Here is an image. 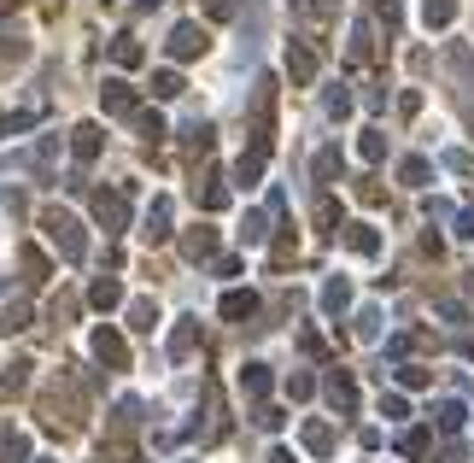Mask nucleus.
Listing matches in <instances>:
<instances>
[{"label":"nucleus","mask_w":474,"mask_h":463,"mask_svg":"<svg viewBox=\"0 0 474 463\" xmlns=\"http://www.w3.org/2000/svg\"><path fill=\"white\" fill-rule=\"evenodd\" d=\"M47 229H53V240L65 247L70 258H83V229H76V217H70V211H47Z\"/></svg>","instance_id":"nucleus-1"},{"label":"nucleus","mask_w":474,"mask_h":463,"mask_svg":"<svg viewBox=\"0 0 474 463\" xmlns=\"http://www.w3.org/2000/svg\"><path fill=\"white\" fill-rule=\"evenodd\" d=\"M199 53H205V29H199V24L170 29V59H199Z\"/></svg>","instance_id":"nucleus-2"},{"label":"nucleus","mask_w":474,"mask_h":463,"mask_svg":"<svg viewBox=\"0 0 474 463\" xmlns=\"http://www.w3.org/2000/svg\"><path fill=\"white\" fill-rule=\"evenodd\" d=\"M94 352L106 358V364H129V346L112 335V329H94Z\"/></svg>","instance_id":"nucleus-3"},{"label":"nucleus","mask_w":474,"mask_h":463,"mask_svg":"<svg viewBox=\"0 0 474 463\" xmlns=\"http://www.w3.org/2000/svg\"><path fill=\"white\" fill-rule=\"evenodd\" d=\"M170 235V199H153V217H147V240Z\"/></svg>","instance_id":"nucleus-4"},{"label":"nucleus","mask_w":474,"mask_h":463,"mask_svg":"<svg viewBox=\"0 0 474 463\" xmlns=\"http://www.w3.org/2000/svg\"><path fill=\"white\" fill-rule=\"evenodd\" d=\"M129 106H135V94H129L124 83H106V112H117V118H124Z\"/></svg>","instance_id":"nucleus-5"},{"label":"nucleus","mask_w":474,"mask_h":463,"mask_svg":"<svg viewBox=\"0 0 474 463\" xmlns=\"http://www.w3.org/2000/svg\"><path fill=\"white\" fill-rule=\"evenodd\" d=\"M94 211H100V223H124V206H117V194H94Z\"/></svg>","instance_id":"nucleus-6"},{"label":"nucleus","mask_w":474,"mask_h":463,"mask_svg":"<svg viewBox=\"0 0 474 463\" xmlns=\"http://www.w3.org/2000/svg\"><path fill=\"white\" fill-rule=\"evenodd\" d=\"M346 299H351V281L334 276V281H328V294H322V305H328V311H346Z\"/></svg>","instance_id":"nucleus-7"},{"label":"nucleus","mask_w":474,"mask_h":463,"mask_svg":"<svg viewBox=\"0 0 474 463\" xmlns=\"http://www.w3.org/2000/svg\"><path fill=\"white\" fill-rule=\"evenodd\" d=\"M252 311H258L252 294H223V317H252Z\"/></svg>","instance_id":"nucleus-8"},{"label":"nucleus","mask_w":474,"mask_h":463,"mask_svg":"<svg viewBox=\"0 0 474 463\" xmlns=\"http://www.w3.org/2000/svg\"><path fill=\"white\" fill-rule=\"evenodd\" d=\"M94 153H100V129L83 124V129H76V158H94Z\"/></svg>","instance_id":"nucleus-9"},{"label":"nucleus","mask_w":474,"mask_h":463,"mask_svg":"<svg viewBox=\"0 0 474 463\" xmlns=\"http://www.w3.org/2000/svg\"><path fill=\"white\" fill-rule=\"evenodd\" d=\"M117 294H124L117 281H94V288H88V299H94V305H117Z\"/></svg>","instance_id":"nucleus-10"},{"label":"nucleus","mask_w":474,"mask_h":463,"mask_svg":"<svg viewBox=\"0 0 474 463\" xmlns=\"http://www.w3.org/2000/svg\"><path fill=\"white\" fill-rule=\"evenodd\" d=\"M181 253H188V258H205V253H211V229H199V235H188V240H181Z\"/></svg>","instance_id":"nucleus-11"},{"label":"nucleus","mask_w":474,"mask_h":463,"mask_svg":"<svg viewBox=\"0 0 474 463\" xmlns=\"http://www.w3.org/2000/svg\"><path fill=\"white\" fill-rule=\"evenodd\" d=\"M305 446H310V451H328V446H334V435H328V428H317V422H310V428H305Z\"/></svg>","instance_id":"nucleus-12"},{"label":"nucleus","mask_w":474,"mask_h":463,"mask_svg":"<svg viewBox=\"0 0 474 463\" xmlns=\"http://www.w3.org/2000/svg\"><path fill=\"white\" fill-rule=\"evenodd\" d=\"M422 18H428V24H446V18H451V0H428V6H422Z\"/></svg>","instance_id":"nucleus-13"},{"label":"nucleus","mask_w":474,"mask_h":463,"mask_svg":"<svg viewBox=\"0 0 474 463\" xmlns=\"http://www.w3.org/2000/svg\"><path fill=\"white\" fill-rule=\"evenodd\" d=\"M351 247H358V253H375L381 240H375V229H351Z\"/></svg>","instance_id":"nucleus-14"},{"label":"nucleus","mask_w":474,"mask_h":463,"mask_svg":"<svg viewBox=\"0 0 474 463\" xmlns=\"http://www.w3.org/2000/svg\"><path fill=\"white\" fill-rule=\"evenodd\" d=\"M310 70H317V65H310V53H305V47H293V77H299V83H310Z\"/></svg>","instance_id":"nucleus-15"},{"label":"nucleus","mask_w":474,"mask_h":463,"mask_svg":"<svg viewBox=\"0 0 474 463\" xmlns=\"http://www.w3.org/2000/svg\"><path fill=\"white\" fill-rule=\"evenodd\" d=\"M346 106H351L346 88H328V118H346Z\"/></svg>","instance_id":"nucleus-16"},{"label":"nucleus","mask_w":474,"mask_h":463,"mask_svg":"<svg viewBox=\"0 0 474 463\" xmlns=\"http://www.w3.org/2000/svg\"><path fill=\"white\" fill-rule=\"evenodd\" d=\"M398 446H405V458H422V451H428V435H405Z\"/></svg>","instance_id":"nucleus-17"},{"label":"nucleus","mask_w":474,"mask_h":463,"mask_svg":"<svg viewBox=\"0 0 474 463\" xmlns=\"http://www.w3.org/2000/svg\"><path fill=\"white\" fill-rule=\"evenodd\" d=\"M235 6H240V0H205V12H211V18H235Z\"/></svg>","instance_id":"nucleus-18"},{"label":"nucleus","mask_w":474,"mask_h":463,"mask_svg":"<svg viewBox=\"0 0 474 463\" xmlns=\"http://www.w3.org/2000/svg\"><path fill=\"white\" fill-rule=\"evenodd\" d=\"M112 53H117V59H124V65H135V59H141V47H135V42H129V36H124V42H117V47H112Z\"/></svg>","instance_id":"nucleus-19"},{"label":"nucleus","mask_w":474,"mask_h":463,"mask_svg":"<svg viewBox=\"0 0 474 463\" xmlns=\"http://www.w3.org/2000/svg\"><path fill=\"white\" fill-rule=\"evenodd\" d=\"M0 6H12V0H0Z\"/></svg>","instance_id":"nucleus-20"}]
</instances>
